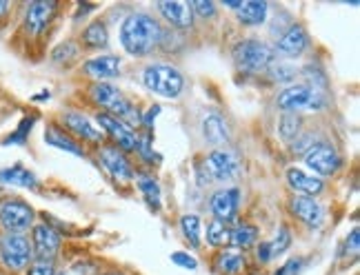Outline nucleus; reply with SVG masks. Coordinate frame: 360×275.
<instances>
[{"label":"nucleus","mask_w":360,"mask_h":275,"mask_svg":"<svg viewBox=\"0 0 360 275\" xmlns=\"http://www.w3.org/2000/svg\"><path fill=\"white\" fill-rule=\"evenodd\" d=\"M300 267H302V262H300V260H289L287 264H282V267L278 269L276 275H298Z\"/></svg>","instance_id":"nucleus-39"},{"label":"nucleus","mask_w":360,"mask_h":275,"mask_svg":"<svg viewBox=\"0 0 360 275\" xmlns=\"http://www.w3.org/2000/svg\"><path fill=\"white\" fill-rule=\"evenodd\" d=\"M276 102L285 113L320 111V109H325L327 96H325V91L309 87V84H296V87H287L285 91H280Z\"/></svg>","instance_id":"nucleus-4"},{"label":"nucleus","mask_w":360,"mask_h":275,"mask_svg":"<svg viewBox=\"0 0 360 275\" xmlns=\"http://www.w3.org/2000/svg\"><path fill=\"white\" fill-rule=\"evenodd\" d=\"M309 45V36L305 32V27L302 25H291L289 29L280 36V40L276 45V51L287 56V58H296L302 51L307 49Z\"/></svg>","instance_id":"nucleus-16"},{"label":"nucleus","mask_w":360,"mask_h":275,"mask_svg":"<svg viewBox=\"0 0 360 275\" xmlns=\"http://www.w3.org/2000/svg\"><path fill=\"white\" fill-rule=\"evenodd\" d=\"M45 140L49 142V145H54V147L69 151V154L85 156V151H82V147L78 145V142H76L69 134H65V131L58 129V127H49V129H47L45 131Z\"/></svg>","instance_id":"nucleus-24"},{"label":"nucleus","mask_w":360,"mask_h":275,"mask_svg":"<svg viewBox=\"0 0 360 275\" xmlns=\"http://www.w3.org/2000/svg\"><path fill=\"white\" fill-rule=\"evenodd\" d=\"M158 12L165 16V21L169 25L178 27V29L192 27L194 23V12L189 3H158Z\"/></svg>","instance_id":"nucleus-22"},{"label":"nucleus","mask_w":360,"mask_h":275,"mask_svg":"<svg viewBox=\"0 0 360 275\" xmlns=\"http://www.w3.org/2000/svg\"><path fill=\"white\" fill-rule=\"evenodd\" d=\"M291 213L298 217L300 222H305L307 226H320L325 222V208L320 206L316 198L309 195H296L291 198Z\"/></svg>","instance_id":"nucleus-14"},{"label":"nucleus","mask_w":360,"mask_h":275,"mask_svg":"<svg viewBox=\"0 0 360 275\" xmlns=\"http://www.w3.org/2000/svg\"><path fill=\"white\" fill-rule=\"evenodd\" d=\"M138 187H140V191H143V195L147 198V202L154 208H158V204H160V189L156 184V180L149 178V176H140L138 178Z\"/></svg>","instance_id":"nucleus-32"},{"label":"nucleus","mask_w":360,"mask_h":275,"mask_svg":"<svg viewBox=\"0 0 360 275\" xmlns=\"http://www.w3.org/2000/svg\"><path fill=\"white\" fill-rule=\"evenodd\" d=\"M305 163L318 176H334L343 165V158L329 142H318L316 147H311L305 154Z\"/></svg>","instance_id":"nucleus-8"},{"label":"nucleus","mask_w":360,"mask_h":275,"mask_svg":"<svg viewBox=\"0 0 360 275\" xmlns=\"http://www.w3.org/2000/svg\"><path fill=\"white\" fill-rule=\"evenodd\" d=\"M180 231H183V235L194 246H198L201 244V217L194 215V213L183 215L180 217Z\"/></svg>","instance_id":"nucleus-29"},{"label":"nucleus","mask_w":360,"mask_h":275,"mask_svg":"<svg viewBox=\"0 0 360 275\" xmlns=\"http://www.w3.org/2000/svg\"><path fill=\"white\" fill-rule=\"evenodd\" d=\"M205 169H207V176H210L212 180H232V178L238 176L240 163L232 151L216 149V151H212L210 156H207Z\"/></svg>","instance_id":"nucleus-10"},{"label":"nucleus","mask_w":360,"mask_h":275,"mask_svg":"<svg viewBox=\"0 0 360 275\" xmlns=\"http://www.w3.org/2000/svg\"><path fill=\"white\" fill-rule=\"evenodd\" d=\"M105 275H125V273H105Z\"/></svg>","instance_id":"nucleus-41"},{"label":"nucleus","mask_w":360,"mask_h":275,"mask_svg":"<svg viewBox=\"0 0 360 275\" xmlns=\"http://www.w3.org/2000/svg\"><path fill=\"white\" fill-rule=\"evenodd\" d=\"M32 251L38 255V260H52L60 251V235L52 226L36 224L32 233Z\"/></svg>","instance_id":"nucleus-11"},{"label":"nucleus","mask_w":360,"mask_h":275,"mask_svg":"<svg viewBox=\"0 0 360 275\" xmlns=\"http://www.w3.org/2000/svg\"><path fill=\"white\" fill-rule=\"evenodd\" d=\"M100 163L113 178L120 180V182H129V180L134 178V169H131L129 160L125 158V154H122L118 147H111V145L102 147L100 149Z\"/></svg>","instance_id":"nucleus-13"},{"label":"nucleus","mask_w":360,"mask_h":275,"mask_svg":"<svg viewBox=\"0 0 360 275\" xmlns=\"http://www.w3.org/2000/svg\"><path fill=\"white\" fill-rule=\"evenodd\" d=\"M160 25L149 14H131L120 27V43L131 56H147L160 43Z\"/></svg>","instance_id":"nucleus-1"},{"label":"nucleus","mask_w":360,"mask_h":275,"mask_svg":"<svg viewBox=\"0 0 360 275\" xmlns=\"http://www.w3.org/2000/svg\"><path fill=\"white\" fill-rule=\"evenodd\" d=\"M216 267L221 269V273H225V275H238V273L245 271V267H247V260H245L243 253L223 251L221 255H218Z\"/></svg>","instance_id":"nucleus-25"},{"label":"nucleus","mask_w":360,"mask_h":275,"mask_svg":"<svg viewBox=\"0 0 360 275\" xmlns=\"http://www.w3.org/2000/svg\"><path fill=\"white\" fill-rule=\"evenodd\" d=\"M300 127H302V120H300V116H296V113H282V116H280L278 131H280V136L285 140L298 138Z\"/></svg>","instance_id":"nucleus-30"},{"label":"nucleus","mask_w":360,"mask_h":275,"mask_svg":"<svg viewBox=\"0 0 360 275\" xmlns=\"http://www.w3.org/2000/svg\"><path fill=\"white\" fill-rule=\"evenodd\" d=\"M85 75H89L96 82H107L111 78H116L120 71V58L116 56H98L82 64Z\"/></svg>","instance_id":"nucleus-17"},{"label":"nucleus","mask_w":360,"mask_h":275,"mask_svg":"<svg viewBox=\"0 0 360 275\" xmlns=\"http://www.w3.org/2000/svg\"><path fill=\"white\" fill-rule=\"evenodd\" d=\"M82 43L87 47H93V49H100V47H107L109 43V34L105 23L93 21L91 25H87V29L82 32Z\"/></svg>","instance_id":"nucleus-26"},{"label":"nucleus","mask_w":360,"mask_h":275,"mask_svg":"<svg viewBox=\"0 0 360 275\" xmlns=\"http://www.w3.org/2000/svg\"><path fill=\"white\" fill-rule=\"evenodd\" d=\"M7 9H9V5L5 3V0H0V18L7 14Z\"/></svg>","instance_id":"nucleus-40"},{"label":"nucleus","mask_w":360,"mask_h":275,"mask_svg":"<svg viewBox=\"0 0 360 275\" xmlns=\"http://www.w3.org/2000/svg\"><path fill=\"white\" fill-rule=\"evenodd\" d=\"M203 136L214 147H221L229 142V127L221 113H207L203 118Z\"/></svg>","instance_id":"nucleus-21"},{"label":"nucleus","mask_w":360,"mask_h":275,"mask_svg":"<svg viewBox=\"0 0 360 275\" xmlns=\"http://www.w3.org/2000/svg\"><path fill=\"white\" fill-rule=\"evenodd\" d=\"M76 53H78L76 45L74 43H65V45H60L58 49L54 51V60H69V58H74Z\"/></svg>","instance_id":"nucleus-35"},{"label":"nucleus","mask_w":360,"mask_h":275,"mask_svg":"<svg viewBox=\"0 0 360 275\" xmlns=\"http://www.w3.org/2000/svg\"><path fill=\"white\" fill-rule=\"evenodd\" d=\"M91 98H93V102L105 109V113L116 116L118 120H122L129 127L140 122V113L136 111L134 104L122 96L120 89H116L109 82H93L91 84Z\"/></svg>","instance_id":"nucleus-2"},{"label":"nucleus","mask_w":360,"mask_h":275,"mask_svg":"<svg viewBox=\"0 0 360 275\" xmlns=\"http://www.w3.org/2000/svg\"><path fill=\"white\" fill-rule=\"evenodd\" d=\"M63 275H65V273H63Z\"/></svg>","instance_id":"nucleus-42"},{"label":"nucleus","mask_w":360,"mask_h":275,"mask_svg":"<svg viewBox=\"0 0 360 275\" xmlns=\"http://www.w3.org/2000/svg\"><path fill=\"white\" fill-rule=\"evenodd\" d=\"M27 275H56L54 262L52 260H36V262L30 264Z\"/></svg>","instance_id":"nucleus-33"},{"label":"nucleus","mask_w":360,"mask_h":275,"mask_svg":"<svg viewBox=\"0 0 360 275\" xmlns=\"http://www.w3.org/2000/svg\"><path fill=\"white\" fill-rule=\"evenodd\" d=\"M143 82L151 93L163 96V98H178L185 87L183 73L176 67H172V64H160V62L145 67Z\"/></svg>","instance_id":"nucleus-3"},{"label":"nucleus","mask_w":360,"mask_h":275,"mask_svg":"<svg viewBox=\"0 0 360 275\" xmlns=\"http://www.w3.org/2000/svg\"><path fill=\"white\" fill-rule=\"evenodd\" d=\"M96 120H98V125L109 134V138L116 142V147L120 151H138L140 140L136 136V131L129 125H125V122L118 120L116 116H109V113H105V111H100Z\"/></svg>","instance_id":"nucleus-9"},{"label":"nucleus","mask_w":360,"mask_h":275,"mask_svg":"<svg viewBox=\"0 0 360 275\" xmlns=\"http://www.w3.org/2000/svg\"><path fill=\"white\" fill-rule=\"evenodd\" d=\"M234 62L245 73H260L271 64L273 51L269 45L260 40H243L234 47Z\"/></svg>","instance_id":"nucleus-5"},{"label":"nucleus","mask_w":360,"mask_h":275,"mask_svg":"<svg viewBox=\"0 0 360 275\" xmlns=\"http://www.w3.org/2000/svg\"><path fill=\"white\" fill-rule=\"evenodd\" d=\"M192 12H196L198 16H203V18H212L216 14V5L207 3V0H196V3L192 5Z\"/></svg>","instance_id":"nucleus-34"},{"label":"nucleus","mask_w":360,"mask_h":275,"mask_svg":"<svg viewBox=\"0 0 360 275\" xmlns=\"http://www.w3.org/2000/svg\"><path fill=\"white\" fill-rule=\"evenodd\" d=\"M32 255V244L21 233H7L3 242H0V260L12 271H23L30 267Z\"/></svg>","instance_id":"nucleus-6"},{"label":"nucleus","mask_w":360,"mask_h":275,"mask_svg":"<svg viewBox=\"0 0 360 275\" xmlns=\"http://www.w3.org/2000/svg\"><path fill=\"white\" fill-rule=\"evenodd\" d=\"M207 242H210L212 246H227L229 244V238H232V229L223 222L218 220H212L210 224H207Z\"/></svg>","instance_id":"nucleus-28"},{"label":"nucleus","mask_w":360,"mask_h":275,"mask_svg":"<svg viewBox=\"0 0 360 275\" xmlns=\"http://www.w3.org/2000/svg\"><path fill=\"white\" fill-rule=\"evenodd\" d=\"M32 125H34V118H27L25 122H21V129H18L16 134L7 140V145H12V142H23V140H25V136H27V131L32 129Z\"/></svg>","instance_id":"nucleus-37"},{"label":"nucleus","mask_w":360,"mask_h":275,"mask_svg":"<svg viewBox=\"0 0 360 275\" xmlns=\"http://www.w3.org/2000/svg\"><path fill=\"white\" fill-rule=\"evenodd\" d=\"M238 202H240V191L238 189H223V191H216L212 198V213L214 220L229 224L236 220V213H238Z\"/></svg>","instance_id":"nucleus-12"},{"label":"nucleus","mask_w":360,"mask_h":275,"mask_svg":"<svg viewBox=\"0 0 360 275\" xmlns=\"http://www.w3.org/2000/svg\"><path fill=\"white\" fill-rule=\"evenodd\" d=\"M172 262L178 264V267H183V269H189V271H194L198 267V262L192 258V255H187V253H174Z\"/></svg>","instance_id":"nucleus-36"},{"label":"nucleus","mask_w":360,"mask_h":275,"mask_svg":"<svg viewBox=\"0 0 360 275\" xmlns=\"http://www.w3.org/2000/svg\"><path fill=\"white\" fill-rule=\"evenodd\" d=\"M287 182H289V187L293 189V191H298L302 195H309V198L318 195L325 187L323 180H320L318 176H311V174L302 171V169H298V167L287 169Z\"/></svg>","instance_id":"nucleus-19"},{"label":"nucleus","mask_w":360,"mask_h":275,"mask_svg":"<svg viewBox=\"0 0 360 275\" xmlns=\"http://www.w3.org/2000/svg\"><path fill=\"white\" fill-rule=\"evenodd\" d=\"M311 142H314V136H311V134H305L302 138H296V140H293V151H296V154H302V151H309L311 147H314Z\"/></svg>","instance_id":"nucleus-38"},{"label":"nucleus","mask_w":360,"mask_h":275,"mask_svg":"<svg viewBox=\"0 0 360 275\" xmlns=\"http://www.w3.org/2000/svg\"><path fill=\"white\" fill-rule=\"evenodd\" d=\"M256 240H258V229L254 224H238L232 231L229 244L238 246V249H249V246L256 244Z\"/></svg>","instance_id":"nucleus-27"},{"label":"nucleus","mask_w":360,"mask_h":275,"mask_svg":"<svg viewBox=\"0 0 360 275\" xmlns=\"http://www.w3.org/2000/svg\"><path fill=\"white\" fill-rule=\"evenodd\" d=\"M63 125H65V129L69 131V134H74L76 138H80V140H89V142H100L102 140L100 129L93 127V122L78 111L63 113Z\"/></svg>","instance_id":"nucleus-15"},{"label":"nucleus","mask_w":360,"mask_h":275,"mask_svg":"<svg viewBox=\"0 0 360 275\" xmlns=\"http://www.w3.org/2000/svg\"><path fill=\"white\" fill-rule=\"evenodd\" d=\"M54 12H56V3H32L25 14V27L34 36L43 34L45 27L49 25Z\"/></svg>","instance_id":"nucleus-20"},{"label":"nucleus","mask_w":360,"mask_h":275,"mask_svg":"<svg viewBox=\"0 0 360 275\" xmlns=\"http://www.w3.org/2000/svg\"><path fill=\"white\" fill-rule=\"evenodd\" d=\"M0 224L9 233H23L34 224V208L23 200L0 202Z\"/></svg>","instance_id":"nucleus-7"},{"label":"nucleus","mask_w":360,"mask_h":275,"mask_svg":"<svg viewBox=\"0 0 360 275\" xmlns=\"http://www.w3.org/2000/svg\"><path fill=\"white\" fill-rule=\"evenodd\" d=\"M265 244H267L269 260L276 258V255H280V253H285V251L289 249V244H291V233H289V229H287V226H280L278 233L273 235V240L265 242Z\"/></svg>","instance_id":"nucleus-31"},{"label":"nucleus","mask_w":360,"mask_h":275,"mask_svg":"<svg viewBox=\"0 0 360 275\" xmlns=\"http://www.w3.org/2000/svg\"><path fill=\"white\" fill-rule=\"evenodd\" d=\"M225 5L234 9L243 25H260L265 23V18H267V3H260V0H249V3L227 0Z\"/></svg>","instance_id":"nucleus-18"},{"label":"nucleus","mask_w":360,"mask_h":275,"mask_svg":"<svg viewBox=\"0 0 360 275\" xmlns=\"http://www.w3.org/2000/svg\"><path fill=\"white\" fill-rule=\"evenodd\" d=\"M0 182L5 184H16V187H25V189H36V176L32 171H27L25 167L16 165L9 167L5 171H0Z\"/></svg>","instance_id":"nucleus-23"}]
</instances>
